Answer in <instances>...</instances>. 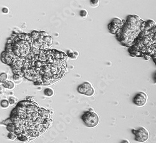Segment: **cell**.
<instances>
[{
    "label": "cell",
    "mask_w": 156,
    "mask_h": 143,
    "mask_svg": "<svg viewBox=\"0 0 156 143\" xmlns=\"http://www.w3.org/2000/svg\"><path fill=\"white\" fill-rule=\"evenodd\" d=\"M81 118L85 125L90 128L97 126L99 122V116L94 111H86Z\"/></svg>",
    "instance_id": "1"
},
{
    "label": "cell",
    "mask_w": 156,
    "mask_h": 143,
    "mask_svg": "<svg viewBox=\"0 0 156 143\" xmlns=\"http://www.w3.org/2000/svg\"><path fill=\"white\" fill-rule=\"evenodd\" d=\"M133 133L135 135V139L138 142L144 143L147 141L149 138V131L144 127H139L137 129H133Z\"/></svg>",
    "instance_id": "2"
},
{
    "label": "cell",
    "mask_w": 156,
    "mask_h": 143,
    "mask_svg": "<svg viewBox=\"0 0 156 143\" xmlns=\"http://www.w3.org/2000/svg\"><path fill=\"white\" fill-rule=\"evenodd\" d=\"M78 93L87 96H93L95 93V90L91 83L84 82L80 84L78 87Z\"/></svg>",
    "instance_id": "3"
},
{
    "label": "cell",
    "mask_w": 156,
    "mask_h": 143,
    "mask_svg": "<svg viewBox=\"0 0 156 143\" xmlns=\"http://www.w3.org/2000/svg\"><path fill=\"white\" fill-rule=\"evenodd\" d=\"M148 96L144 92H139L137 93L133 98V102L135 105L139 107L144 106L147 104Z\"/></svg>",
    "instance_id": "4"
},
{
    "label": "cell",
    "mask_w": 156,
    "mask_h": 143,
    "mask_svg": "<svg viewBox=\"0 0 156 143\" xmlns=\"http://www.w3.org/2000/svg\"><path fill=\"white\" fill-rule=\"evenodd\" d=\"M44 95H46L47 97H52L55 95V91L53 90V89L51 87H47V88L45 89L44 90Z\"/></svg>",
    "instance_id": "5"
},
{
    "label": "cell",
    "mask_w": 156,
    "mask_h": 143,
    "mask_svg": "<svg viewBox=\"0 0 156 143\" xmlns=\"http://www.w3.org/2000/svg\"><path fill=\"white\" fill-rule=\"evenodd\" d=\"M3 86L5 88H7L8 89H13L15 87V85L13 82L11 81H6L5 83H3Z\"/></svg>",
    "instance_id": "6"
},
{
    "label": "cell",
    "mask_w": 156,
    "mask_h": 143,
    "mask_svg": "<svg viewBox=\"0 0 156 143\" xmlns=\"http://www.w3.org/2000/svg\"><path fill=\"white\" fill-rule=\"evenodd\" d=\"M17 137H18L19 140H20L21 141L23 142H27L28 141V139H29V137H28V136H26V135H24L22 133L17 134Z\"/></svg>",
    "instance_id": "7"
},
{
    "label": "cell",
    "mask_w": 156,
    "mask_h": 143,
    "mask_svg": "<svg viewBox=\"0 0 156 143\" xmlns=\"http://www.w3.org/2000/svg\"><path fill=\"white\" fill-rule=\"evenodd\" d=\"M8 74L6 73H2L1 74H0V83H5L6 81L8 80Z\"/></svg>",
    "instance_id": "8"
},
{
    "label": "cell",
    "mask_w": 156,
    "mask_h": 143,
    "mask_svg": "<svg viewBox=\"0 0 156 143\" xmlns=\"http://www.w3.org/2000/svg\"><path fill=\"white\" fill-rule=\"evenodd\" d=\"M1 106L4 109H7L9 107L10 104H9V103L8 101L7 100H2L1 101Z\"/></svg>",
    "instance_id": "9"
},
{
    "label": "cell",
    "mask_w": 156,
    "mask_h": 143,
    "mask_svg": "<svg viewBox=\"0 0 156 143\" xmlns=\"http://www.w3.org/2000/svg\"><path fill=\"white\" fill-rule=\"evenodd\" d=\"M31 36L34 40H37L39 38L40 33L38 32H36V31H34V32H32V34H31Z\"/></svg>",
    "instance_id": "10"
},
{
    "label": "cell",
    "mask_w": 156,
    "mask_h": 143,
    "mask_svg": "<svg viewBox=\"0 0 156 143\" xmlns=\"http://www.w3.org/2000/svg\"><path fill=\"white\" fill-rule=\"evenodd\" d=\"M90 3L93 7H97L100 4V0H90Z\"/></svg>",
    "instance_id": "11"
},
{
    "label": "cell",
    "mask_w": 156,
    "mask_h": 143,
    "mask_svg": "<svg viewBox=\"0 0 156 143\" xmlns=\"http://www.w3.org/2000/svg\"><path fill=\"white\" fill-rule=\"evenodd\" d=\"M8 137L11 140H14V139H15L17 137V134L15 132H10L8 134Z\"/></svg>",
    "instance_id": "12"
},
{
    "label": "cell",
    "mask_w": 156,
    "mask_h": 143,
    "mask_svg": "<svg viewBox=\"0 0 156 143\" xmlns=\"http://www.w3.org/2000/svg\"><path fill=\"white\" fill-rule=\"evenodd\" d=\"M80 16L82 17V18H86L87 16H88V12H87V10H86V9H82V10L80 11L79 13Z\"/></svg>",
    "instance_id": "13"
},
{
    "label": "cell",
    "mask_w": 156,
    "mask_h": 143,
    "mask_svg": "<svg viewBox=\"0 0 156 143\" xmlns=\"http://www.w3.org/2000/svg\"><path fill=\"white\" fill-rule=\"evenodd\" d=\"M15 129H16V126L14 123L8 125V129L9 130L10 132H15Z\"/></svg>",
    "instance_id": "14"
},
{
    "label": "cell",
    "mask_w": 156,
    "mask_h": 143,
    "mask_svg": "<svg viewBox=\"0 0 156 143\" xmlns=\"http://www.w3.org/2000/svg\"><path fill=\"white\" fill-rule=\"evenodd\" d=\"M13 80L15 83H19L22 80V78H21V76H19L18 74H15V76H13Z\"/></svg>",
    "instance_id": "15"
},
{
    "label": "cell",
    "mask_w": 156,
    "mask_h": 143,
    "mask_svg": "<svg viewBox=\"0 0 156 143\" xmlns=\"http://www.w3.org/2000/svg\"><path fill=\"white\" fill-rule=\"evenodd\" d=\"M9 101V104L11 105V106H13V105H15V104L16 103L17 100L15 99V97H10L9 98V101Z\"/></svg>",
    "instance_id": "16"
},
{
    "label": "cell",
    "mask_w": 156,
    "mask_h": 143,
    "mask_svg": "<svg viewBox=\"0 0 156 143\" xmlns=\"http://www.w3.org/2000/svg\"><path fill=\"white\" fill-rule=\"evenodd\" d=\"M3 123L8 126V125H9V124H12V123H13V121H12L11 119H7V120H6L5 121H4V122H3Z\"/></svg>",
    "instance_id": "17"
},
{
    "label": "cell",
    "mask_w": 156,
    "mask_h": 143,
    "mask_svg": "<svg viewBox=\"0 0 156 143\" xmlns=\"http://www.w3.org/2000/svg\"><path fill=\"white\" fill-rule=\"evenodd\" d=\"M2 11H3V13L5 14H8V13H9V9H8V8H3V10Z\"/></svg>",
    "instance_id": "18"
},
{
    "label": "cell",
    "mask_w": 156,
    "mask_h": 143,
    "mask_svg": "<svg viewBox=\"0 0 156 143\" xmlns=\"http://www.w3.org/2000/svg\"><path fill=\"white\" fill-rule=\"evenodd\" d=\"M4 86H0V95H3L4 92H5V88Z\"/></svg>",
    "instance_id": "19"
},
{
    "label": "cell",
    "mask_w": 156,
    "mask_h": 143,
    "mask_svg": "<svg viewBox=\"0 0 156 143\" xmlns=\"http://www.w3.org/2000/svg\"><path fill=\"white\" fill-rule=\"evenodd\" d=\"M154 79L155 82H156V72H155L154 75Z\"/></svg>",
    "instance_id": "20"
},
{
    "label": "cell",
    "mask_w": 156,
    "mask_h": 143,
    "mask_svg": "<svg viewBox=\"0 0 156 143\" xmlns=\"http://www.w3.org/2000/svg\"><path fill=\"white\" fill-rule=\"evenodd\" d=\"M89 111H94V109H93V108H90V109H89Z\"/></svg>",
    "instance_id": "21"
}]
</instances>
